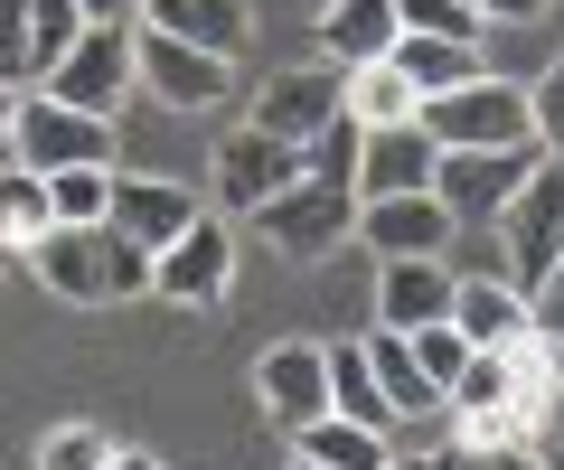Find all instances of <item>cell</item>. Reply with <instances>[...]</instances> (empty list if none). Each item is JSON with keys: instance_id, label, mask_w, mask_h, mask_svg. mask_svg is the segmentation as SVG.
I'll return each instance as SVG.
<instances>
[{"instance_id": "cell-1", "label": "cell", "mask_w": 564, "mask_h": 470, "mask_svg": "<svg viewBox=\"0 0 564 470\" xmlns=\"http://www.w3.org/2000/svg\"><path fill=\"white\" fill-rule=\"evenodd\" d=\"M29 273H39L57 302H76V310L151 292V254H141L132 236H113V226H47L39 245H29Z\"/></svg>"}, {"instance_id": "cell-2", "label": "cell", "mask_w": 564, "mask_h": 470, "mask_svg": "<svg viewBox=\"0 0 564 470\" xmlns=\"http://www.w3.org/2000/svg\"><path fill=\"white\" fill-rule=\"evenodd\" d=\"M489 226H499V273L518 292L555 283V264H564V161L555 151H536V170L518 179V198H508Z\"/></svg>"}, {"instance_id": "cell-3", "label": "cell", "mask_w": 564, "mask_h": 470, "mask_svg": "<svg viewBox=\"0 0 564 470\" xmlns=\"http://www.w3.org/2000/svg\"><path fill=\"white\" fill-rule=\"evenodd\" d=\"M423 132L443 151H499V142H536V113H527V85H508V76H470V85H452V95H423V113H414Z\"/></svg>"}, {"instance_id": "cell-4", "label": "cell", "mask_w": 564, "mask_h": 470, "mask_svg": "<svg viewBox=\"0 0 564 470\" xmlns=\"http://www.w3.org/2000/svg\"><path fill=\"white\" fill-rule=\"evenodd\" d=\"M254 226L273 236V254H292V264H321V254H339L348 236H358V188L348 179H292L282 198L254 207Z\"/></svg>"}, {"instance_id": "cell-5", "label": "cell", "mask_w": 564, "mask_h": 470, "mask_svg": "<svg viewBox=\"0 0 564 470\" xmlns=\"http://www.w3.org/2000/svg\"><path fill=\"white\" fill-rule=\"evenodd\" d=\"M10 161L39 170V179H47V170H85V161L113 170V123L57 103L47 85H29V95H20V123H10Z\"/></svg>"}, {"instance_id": "cell-6", "label": "cell", "mask_w": 564, "mask_h": 470, "mask_svg": "<svg viewBox=\"0 0 564 470\" xmlns=\"http://www.w3.org/2000/svg\"><path fill=\"white\" fill-rule=\"evenodd\" d=\"M132 85L151 103H170V113H207V103H226V85H236V57H207V47L132 20Z\"/></svg>"}, {"instance_id": "cell-7", "label": "cell", "mask_w": 564, "mask_h": 470, "mask_svg": "<svg viewBox=\"0 0 564 470\" xmlns=\"http://www.w3.org/2000/svg\"><path fill=\"white\" fill-rule=\"evenodd\" d=\"M47 95L76 103V113H104V123H122V103L141 95L132 85V29H76V47L66 57H47Z\"/></svg>"}, {"instance_id": "cell-8", "label": "cell", "mask_w": 564, "mask_h": 470, "mask_svg": "<svg viewBox=\"0 0 564 470\" xmlns=\"http://www.w3.org/2000/svg\"><path fill=\"white\" fill-rule=\"evenodd\" d=\"M226 283H236V226L198 207V217H188L180 236L151 254V292H170V302L207 310V302H226Z\"/></svg>"}, {"instance_id": "cell-9", "label": "cell", "mask_w": 564, "mask_h": 470, "mask_svg": "<svg viewBox=\"0 0 564 470\" xmlns=\"http://www.w3.org/2000/svg\"><path fill=\"white\" fill-rule=\"evenodd\" d=\"M536 170V142H499V151H443V170H433V198L452 207L462 226H489L508 198H518V179Z\"/></svg>"}, {"instance_id": "cell-10", "label": "cell", "mask_w": 564, "mask_h": 470, "mask_svg": "<svg viewBox=\"0 0 564 470\" xmlns=\"http://www.w3.org/2000/svg\"><path fill=\"white\" fill-rule=\"evenodd\" d=\"M452 236H462V217H452L433 188H395V198H358V245L377 254H452Z\"/></svg>"}, {"instance_id": "cell-11", "label": "cell", "mask_w": 564, "mask_h": 470, "mask_svg": "<svg viewBox=\"0 0 564 470\" xmlns=\"http://www.w3.org/2000/svg\"><path fill=\"white\" fill-rule=\"evenodd\" d=\"M254 395H263V414H273L282 433L311 424V414H329V348L321 339H273L254 358Z\"/></svg>"}, {"instance_id": "cell-12", "label": "cell", "mask_w": 564, "mask_h": 470, "mask_svg": "<svg viewBox=\"0 0 564 470\" xmlns=\"http://www.w3.org/2000/svg\"><path fill=\"white\" fill-rule=\"evenodd\" d=\"M302 179V151L292 142H273V132H226L217 142V207H245V217H254L263 198H282V188Z\"/></svg>"}, {"instance_id": "cell-13", "label": "cell", "mask_w": 564, "mask_h": 470, "mask_svg": "<svg viewBox=\"0 0 564 470\" xmlns=\"http://www.w3.org/2000/svg\"><path fill=\"white\" fill-rule=\"evenodd\" d=\"M452 254H386L377 264V329H423V320H452Z\"/></svg>"}, {"instance_id": "cell-14", "label": "cell", "mask_w": 564, "mask_h": 470, "mask_svg": "<svg viewBox=\"0 0 564 470\" xmlns=\"http://www.w3.org/2000/svg\"><path fill=\"white\" fill-rule=\"evenodd\" d=\"M245 123L302 151L321 123H339V66H292V76H273V85L254 95V113H245Z\"/></svg>"}, {"instance_id": "cell-15", "label": "cell", "mask_w": 564, "mask_h": 470, "mask_svg": "<svg viewBox=\"0 0 564 470\" xmlns=\"http://www.w3.org/2000/svg\"><path fill=\"white\" fill-rule=\"evenodd\" d=\"M188 217H198V188H180V179H132V170H113V207H104V226H113V236H132L141 254H161Z\"/></svg>"}, {"instance_id": "cell-16", "label": "cell", "mask_w": 564, "mask_h": 470, "mask_svg": "<svg viewBox=\"0 0 564 470\" xmlns=\"http://www.w3.org/2000/svg\"><path fill=\"white\" fill-rule=\"evenodd\" d=\"M433 170H443V142L423 123H386L358 142V198H395V188H433Z\"/></svg>"}, {"instance_id": "cell-17", "label": "cell", "mask_w": 564, "mask_h": 470, "mask_svg": "<svg viewBox=\"0 0 564 470\" xmlns=\"http://www.w3.org/2000/svg\"><path fill=\"white\" fill-rule=\"evenodd\" d=\"M462 273V264H452ZM452 320H462L470 348H508L518 329H536V292H518L508 273H462V292H452Z\"/></svg>"}, {"instance_id": "cell-18", "label": "cell", "mask_w": 564, "mask_h": 470, "mask_svg": "<svg viewBox=\"0 0 564 470\" xmlns=\"http://www.w3.org/2000/svg\"><path fill=\"white\" fill-rule=\"evenodd\" d=\"M141 29H170V39L207 47V57H245L254 0H141Z\"/></svg>"}, {"instance_id": "cell-19", "label": "cell", "mask_w": 564, "mask_h": 470, "mask_svg": "<svg viewBox=\"0 0 564 470\" xmlns=\"http://www.w3.org/2000/svg\"><path fill=\"white\" fill-rule=\"evenodd\" d=\"M339 113L358 132H386V123H414L423 95H414V76L395 57H358V66H339Z\"/></svg>"}, {"instance_id": "cell-20", "label": "cell", "mask_w": 564, "mask_h": 470, "mask_svg": "<svg viewBox=\"0 0 564 470\" xmlns=\"http://www.w3.org/2000/svg\"><path fill=\"white\" fill-rule=\"evenodd\" d=\"M395 47V0H329L321 10V57L329 66H358Z\"/></svg>"}, {"instance_id": "cell-21", "label": "cell", "mask_w": 564, "mask_h": 470, "mask_svg": "<svg viewBox=\"0 0 564 470\" xmlns=\"http://www.w3.org/2000/svg\"><path fill=\"white\" fill-rule=\"evenodd\" d=\"M386 57L414 76V95H452V85H470V76L489 66L470 39H423V29H395V47H386Z\"/></svg>"}, {"instance_id": "cell-22", "label": "cell", "mask_w": 564, "mask_h": 470, "mask_svg": "<svg viewBox=\"0 0 564 470\" xmlns=\"http://www.w3.org/2000/svg\"><path fill=\"white\" fill-rule=\"evenodd\" d=\"M292 451L302 461H329V470H386L395 461V442L367 424H348V414H311V424H292Z\"/></svg>"}, {"instance_id": "cell-23", "label": "cell", "mask_w": 564, "mask_h": 470, "mask_svg": "<svg viewBox=\"0 0 564 470\" xmlns=\"http://www.w3.org/2000/svg\"><path fill=\"white\" fill-rule=\"evenodd\" d=\"M329 414H348V424H367V433H395V395L377 386V368H367L358 339L329 348Z\"/></svg>"}, {"instance_id": "cell-24", "label": "cell", "mask_w": 564, "mask_h": 470, "mask_svg": "<svg viewBox=\"0 0 564 470\" xmlns=\"http://www.w3.org/2000/svg\"><path fill=\"white\" fill-rule=\"evenodd\" d=\"M47 226H57V207H47V179H39V170H20V161H0V245L29 254Z\"/></svg>"}, {"instance_id": "cell-25", "label": "cell", "mask_w": 564, "mask_h": 470, "mask_svg": "<svg viewBox=\"0 0 564 470\" xmlns=\"http://www.w3.org/2000/svg\"><path fill=\"white\" fill-rule=\"evenodd\" d=\"M47 207H57V226H104V207H113V170H104V161L47 170Z\"/></svg>"}, {"instance_id": "cell-26", "label": "cell", "mask_w": 564, "mask_h": 470, "mask_svg": "<svg viewBox=\"0 0 564 470\" xmlns=\"http://www.w3.org/2000/svg\"><path fill=\"white\" fill-rule=\"evenodd\" d=\"M404 348H414V368H423V386H433V395H452V376L470 368L462 320H423V329H404Z\"/></svg>"}, {"instance_id": "cell-27", "label": "cell", "mask_w": 564, "mask_h": 470, "mask_svg": "<svg viewBox=\"0 0 564 470\" xmlns=\"http://www.w3.org/2000/svg\"><path fill=\"white\" fill-rule=\"evenodd\" d=\"M395 29H423V39H470L480 47V0H395Z\"/></svg>"}, {"instance_id": "cell-28", "label": "cell", "mask_w": 564, "mask_h": 470, "mask_svg": "<svg viewBox=\"0 0 564 470\" xmlns=\"http://www.w3.org/2000/svg\"><path fill=\"white\" fill-rule=\"evenodd\" d=\"M358 142H367V132L339 113V123H321L302 142V170H311V179H348V188H358Z\"/></svg>"}, {"instance_id": "cell-29", "label": "cell", "mask_w": 564, "mask_h": 470, "mask_svg": "<svg viewBox=\"0 0 564 470\" xmlns=\"http://www.w3.org/2000/svg\"><path fill=\"white\" fill-rule=\"evenodd\" d=\"M0 85H39V29H29V0H0Z\"/></svg>"}, {"instance_id": "cell-30", "label": "cell", "mask_w": 564, "mask_h": 470, "mask_svg": "<svg viewBox=\"0 0 564 470\" xmlns=\"http://www.w3.org/2000/svg\"><path fill=\"white\" fill-rule=\"evenodd\" d=\"M104 451H113V433H95V424L39 433V470H104Z\"/></svg>"}, {"instance_id": "cell-31", "label": "cell", "mask_w": 564, "mask_h": 470, "mask_svg": "<svg viewBox=\"0 0 564 470\" xmlns=\"http://www.w3.org/2000/svg\"><path fill=\"white\" fill-rule=\"evenodd\" d=\"M29 29H39V76H47V57H66V47H76L85 10H76V0H29Z\"/></svg>"}, {"instance_id": "cell-32", "label": "cell", "mask_w": 564, "mask_h": 470, "mask_svg": "<svg viewBox=\"0 0 564 470\" xmlns=\"http://www.w3.org/2000/svg\"><path fill=\"white\" fill-rule=\"evenodd\" d=\"M527 113H536V151H555V161H564V66L527 85Z\"/></svg>"}, {"instance_id": "cell-33", "label": "cell", "mask_w": 564, "mask_h": 470, "mask_svg": "<svg viewBox=\"0 0 564 470\" xmlns=\"http://www.w3.org/2000/svg\"><path fill=\"white\" fill-rule=\"evenodd\" d=\"M527 451H536L545 470H564V376L545 386V405H536V433H527Z\"/></svg>"}, {"instance_id": "cell-34", "label": "cell", "mask_w": 564, "mask_h": 470, "mask_svg": "<svg viewBox=\"0 0 564 470\" xmlns=\"http://www.w3.org/2000/svg\"><path fill=\"white\" fill-rule=\"evenodd\" d=\"M536 329H545V348H555V368H564V273L536 292Z\"/></svg>"}, {"instance_id": "cell-35", "label": "cell", "mask_w": 564, "mask_h": 470, "mask_svg": "<svg viewBox=\"0 0 564 470\" xmlns=\"http://www.w3.org/2000/svg\"><path fill=\"white\" fill-rule=\"evenodd\" d=\"M545 10H555V0H480V20H489V29H536Z\"/></svg>"}, {"instance_id": "cell-36", "label": "cell", "mask_w": 564, "mask_h": 470, "mask_svg": "<svg viewBox=\"0 0 564 470\" xmlns=\"http://www.w3.org/2000/svg\"><path fill=\"white\" fill-rule=\"evenodd\" d=\"M85 10V29H132L141 20V0H76Z\"/></svg>"}, {"instance_id": "cell-37", "label": "cell", "mask_w": 564, "mask_h": 470, "mask_svg": "<svg viewBox=\"0 0 564 470\" xmlns=\"http://www.w3.org/2000/svg\"><path fill=\"white\" fill-rule=\"evenodd\" d=\"M104 470H170V461H161V451H132V442H113V451H104Z\"/></svg>"}, {"instance_id": "cell-38", "label": "cell", "mask_w": 564, "mask_h": 470, "mask_svg": "<svg viewBox=\"0 0 564 470\" xmlns=\"http://www.w3.org/2000/svg\"><path fill=\"white\" fill-rule=\"evenodd\" d=\"M10 123H20V85H0V151H10Z\"/></svg>"}, {"instance_id": "cell-39", "label": "cell", "mask_w": 564, "mask_h": 470, "mask_svg": "<svg viewBox=\"0 0 564 470\" xmlns=\"http://www.w3.org/2000/svg\"><path fill=\"white\" fill-rule=\"evenodd\" d=\"M10 264H20V254H10V245H0V283H10Z\"/></svg>"}, {"instance_id": "cell-40", "label": "cell", "mask_w": 564, "mask_h": 470, "mask_svg": "<svg viewBox=\"0 0 564 470\" xmlns=\"http://www.w3.org/2000/svg\"><path fill=\"white\" fill-rule=\"evenodd\" d=\"M292 470H329V461H302V451H292Z\"/></svg>"}, {"instance_id": "cell-41", "label": "cell", "mask_w": 564, "mask_h": 470, "mask_svg": "<svg viewBox=\"0 0 564 470\" xmlns=\"http://www.w3.org/2000/svg\"><path fill=\"white\" fill-rule=\"evenodd\" d=\"M555 273H564V264H555Z\"/></svg>"}]
</instances>
